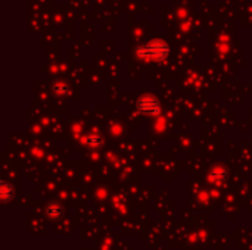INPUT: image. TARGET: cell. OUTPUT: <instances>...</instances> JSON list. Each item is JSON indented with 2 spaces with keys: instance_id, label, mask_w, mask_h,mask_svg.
Instances as JSON below:
<instances>
[{
  "instance_id": "obj_2",
  "label": "cell",
  "mask_w": 252,
  "mask_h": 250,
  "mask_svg": "<svg viewBox=\"0 0 252 250\" xmlns=\"http://www.w3.org/2000/svg\"><path fill=\"white\" fill-rule=\"evenodd\" d=\"M10 196H12V192L9 193V190H7V184H6V183H3V186H1V199L6 202L7 199H10Z\"/></svg>"
},
{
  "instance_id": "obj_1",
  "label": "cell",
  "mask_w": 252,
  "mask_h": 250,
  "mask_svg": "<svg viewBox=\"0 0 252 250\" xmlns=\"http://www.w3.org/2000/svg\"><path fill=\"white\" fill-rule=\"evenodd\" d=\"M62 206L59 205V203H50L49 206H47V209H46V214L52 218V220H56L58 217H61L62 215Z\"/></svg>"
}]
</instances>
